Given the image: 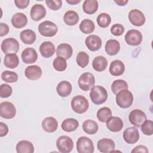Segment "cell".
<instances>
[{"label": "cell", "mask_w": 153, "mask_h": 153, "mask_svg": "<svg viewBox=\"0 0 153 153\" xmlns=\"http://www.w3.org/2000/svg\"><path fill=\"white\" fill-rule=\"evenodd\" d=\"M45 3L50 9L54 11L59 10L62 5V1L61 0H47Z\"/></svg>", "instance_id": "obj_44"}, {"label": "cell", "mask_w": 153, "mask_h": 153, "mask_svg": "<svg viewBox=\"0 0 153 153\" xmlns=\"http://www.w3.org/2000/svg\"><path fill=\"white\" fill-rule=\"evenodd\" d=\"M79 87L83 91H88L92 88L95 84V78L90 72L83 73L78 79Z\"/></svg>", "instance_id": "obj_6"}, {"label": "cell", "mask_w": 153, "mask_h": 153, "mask_svg": "<svg viewBox=\"0 0 153 153\" xmlns=\"http://www.w3.org/2000/svg\"><path fill=\"white\" fill-rule=\"evenodd\" d=\"M105 50L108 54L110 56H115L120 50V42L116 39H109L106 42Z\"/></svg>", "instance_id": "obj_26"}, {"label": "cell", "mask_w": 153, "mask_h": 153, "mask_svg": "<svg viewBox=\"0 0 153 153\" xmlns=\"http://www.w3.org/2000/svg\"><path fill=\"white\" fill-rule=\"evenodd\" d=\"M63 21L67 25L74 26L79 21V16L75 11H68L63 16Z\"/></svg>", "instance_id": "obj_31"}, {"label": "cell", "mask_w": 153, "mask_h": 153, "mask_svg": "<svg viewBox=\"0 0 153 153\" xmlns=\"http://www.w3.org/2000/svg\"><path fill=\"white\" fill-rule=\"evenodd\" d=\"M79 30L85 34L91 33L95 29L94 22L90 19H84L79 24Z\"/></svg>", "instance_id": "obj_35"}, {"label": "cell", "mask_w": 153, "mask_h": 153, "mask_svg": "<svg viewBox=\"0 0 153 153\" xmlns=\"http://www.w3.org/2000/svg\"><path fill=\"white\" fill-rule=\"evenodd\" d=\"M39 52L45 58L51 57L55 52V46L50 41H44L39 46Z\"/></svg>", "instance_id": "obj_23"}, {"label": "cell", "mask_w": 153, "mask_h": 153, "mask_svg": "<svg viewBox=\"0 0 153 153\" xmlns=\"http://www.w3.org/2000/svg\"><path fill=\"white\" fill-rule=\"evenodd\" d=\"M9 32V27L6 23H0V36H3L6 35Z\"/></svg>", "instance_id": "obj_48"}, {"label": "cell", "mask_w": 153, "mask_h": 153, "mask_svg": "<svg viewBox=\"0 0 153 153\" xmlns=\"http://www.w3.org/2000/svg\"><path fill=\"white\" fill-rule=\"evenodd\" d=\"M38 30L39 33L44 36L52 37L57 33L58 27L54 23L46 20L39 25Z\"/></svg>", "instance_id": "obj_4"}, {"label": "cell", "mask_w": 153, "mask_h": 153, "mask_svg": "<svg viewBox=\"0 0 153 153\" xmlns=\"http://www.w3.org/2000/svg\"><path fill=\"white\" fill-rule=\"evenodd\" d=\"M117 105L121 108H128L133 103V96L128 89L122 90L116 94L115 97Z\"/></svg>", "instance_id": "obj_2"}, {"label": "cell", "mask_w": 153, "mask_h": 153, "mask_svg": "<svg viewBox=\"0 0 153 153\" xmlns=\"http://www.w3.org/2000/svg\"><path fill=\"white\" fill-rule=\"evenodd\" d=\"M20 45L18 41L13 38H8L2 41L1 45L2 51L6 54L17 53Z\"/></svg>", "instance_id": "obj_7"}, {"label": "cell", "mask_w": 153, "mask_h": 153, "mask_svg": "<svg viewBox=\"0 0 153 153\" xmlns=\"http://www.w3.org/2000/svg\"><path fill=\"white\" fill-rule=\"evenodd\" d=\"M76 150L79 153H93L94 152L93 141L85 136L79 137L76 142Z\"/></svg>", "instance_id": "obj_5"}, {"label": "cell", "mask_w": 153, "mask_h": 153, "mask_svg": "<svg viewBox=\"0 0 153 153\" xmlns=\"http://www.w3.org/2000/svg\"><path fill=\"white\" fill-rule=\"evenodd\" d=\"M76 61L78 66L84 68L89 63V56L85 51H79L76 56Z\"/></svg>", "instance_id": "obj_39"}, {"label": "cell", "mask_w": 153, "mask_h": 153, "mask_svg": "<svg viewBox=\"0 0 153 153\" xmlns=\"http://www.w3.org/2000/svg\"><path fill=\"white\" fill-rule=\"evenodd\" d=\"M13 93L12 87L7 84H2L0 86V96L2 98L10 97Z\"/></svg>", "instance_id": "obj_43"}, {"label": "cell", "mask_w": 153, "mask_h": 153, "mask_svg": "<svg viewBox=\"0 0 153 153\" xmlns=\"http://www.w3.org/2000/svg\"><path fill=\"white\" fill-rule=\"evenodd\" d=\"M16 151L18 153H33L34 152V146L32 142L22 140L17 143Z\"/></svg>", "instance_id": "obj_27"}, {"label": "cell", "mask_w": 153, "mask_h": 153, "mask_svg": "<svg viewBox=\"0 0 153 153\" xmlns=\"http://www.w3.org/2000/svg\"><path fill=\"white\" fill-rule=\"evenodd\" d=\"M109 71L110 74L113 76H120L123 74L125 71L124 64L120 60H115L111 63Z\"/></svg>", "instance_id": "obj_24"}, {"label": "cell", "mask_w": 153, "mask_h": 153, "mask_svg": "<svg viewBox=\"0 0 153 153\" xmlns=\"http://www.w3.org/2000/svg\"><path fill=\"white\" fill-rule=\"evenodd\" d=\"M8 132V127L7 125L2 122L0 123V136L3 137L7 134Z\"/></svg>", "instance_id": "obj_49"}, {"label": "cell", "mask_w": 153, "mask_h": 153, "mask_svg": "<svg viewBox=\"0 0 153 153\" xmlns=\"http://www.w3.org/2000/svg\"><path fill=\"white\" fill-rule=\"evenodd\" d=\"M128 18L130 23L136 26H141L143 25L146 20L143 13L137 9L131 10L128 13Z\"/></svg>", "instance_id": "obj_12"}, {"label": "cell", "mask_w": 153, "mask_h": 153, "mask_svg": "<svg viewBox=\"0 0 153 153\" xmlns=\"http://www.w3.org/2000/svg\"><path fill=\"white\" fill-rule=\"evenodd\" d=\"M128 119L131 124L139 127L146 120V115L142 110L136 109L130 112Z\"/></svg>", "instance_id": "obj_11"}, {"label": "cell", "mask_w": 153, "mask_h": 153, "mask_svg": "<svg viewBox=\"0 0 153 153\" xmlns=\"http://www.w3.org/2000/svg\"><path fill=\"white\" fill-rule=\"evenodd\" d=\"M41 126L44 130L48 133H53L56 131L58 123L56 119L53 117H48L43 120Z\"/></svg>", "instance_id": "obj_21"}, {"label": "cell", "mask_w": 153, "mask_h": 153, "mask_svg": "<svg viewBox=\"0 0 153 153\" xmlns=\"http://www.w3.org/2000/svg\"><path fill=\"white\" fill-rule=\"evenodd\" d=\"M124 30V27L121 24L117 23L112 25L111 28V32L115 36H121L123 34Z\"/></svg>", "instance_id": "obj_45"}, {"label": "cell", "mask_w": 153, "mask_h": 153, "mask_svg": "<svg viewBox=\"0 0 153 153\" xmlns=\"http://www.w3.org/2000/svg\"><path fill=\"white\" fill-rule=\"evenodd\" d=\"M111 22L110 16L105 13L100 14L97 17V23L98 25L102 28L107 27Z\"/></svg>", "instance_id": "obj_38"}, {"label": "cell", "mask_w": 153, "mask_h": 153, "mask_svg": "<svg viewBox=\"0 0 153 153\" xmlns=\"http://www.w3.org/2000/svg\"><path fill=\"white\" fill-rule=\"evenodd\" d=\"M30 1L29 0H15L14 4L19 9H24L26 8Z\"/></svg>", "instance_id": "obj_46"}, {"label": "cell", "mask_w": 153, "mask_h": 153, "mask_svg": "<svg viewBox=\"0 0 153 153\" xmlns=\"http://www.w3.org/2000/svg\"><path fill=\"white\" fill-rule=\"evenodd\" d=\"M1 79L7 82H15L18 80V75L13 71H4L1 74Z\"/></svg>", "instance_id": "obj_40"}, {"label": "cell", "mask_w": 153, "mask_h": 153, "mask_svg": "<svg viewBox=\"0 0 153 153\" xmlns=\"http://www.w3.org/2000/svg\"><path fill=\"white\" fill-rule=\"evenodd\" d=\"M79 126L78 121L75 118H66L62 123L61 127L63 131L66 132H72L77 129Z\"/></svg>", "instance_id": "obj_29"}, {"label": "cell", "mask_w": 153, "mask_h": 153, "mask_svg": "<svg viewBox=\"0 0 153 153\" xmlns=\"http://www.w3.org/2000/svg\"><path fill=\"white\" fill-rule=\"evenodd\" d=\"M108 66L107 59L103 56H97L93 60L92 66L97 72H102Z\"/></svg>", "instance_id": "obj_28"}, {"label": "cell", "mask_w": 153, "mask_h": 153, "mask_svg": "<svg viewBox=\"0 0 153 153\" xmlns=\"http://www.w3.org/2000/svg\"><path fill=\"white\" fill-rule=\"evenodd\" d=\"M148 149H147V148L145 146L143 145H138L137 146H136L134 149H132L131 152L132 153H137V152H142V153H148Z\"/></svg>", "instance_id": "obj_47"}, {"label": "cell", "mask_w": 153, "mask_h": 153, "mask_svg": "<svg viewBox=\"0 0 153 153\" xmlns=\"http://www.w3.org/2000/svg\"><path fill=\"white\" fill-rule=\"evenodd\" d=\"M142 132L146 136H151L153 133V122L152 120H146L141 125Z\"/></svg>", "instance_id": "obj_42"}, {"label": "cell", "mask_w": 153, "mask_h": 153, "mask_svg": "<svg viewBox=\"0 0 153 153\" xmlns=\"http://www.w3.org/2000/svg\"><path fill=\"white\" fill-rule=\"evenodd\" d=\"M11 23L16 28H22L27 25V18L25 14L22 13H17L13 16L11 18Z\"/></svg>", "instance_id": "obj_25"}, {"label": "cell", "mask_w": 153, "mask_h": 153, "mask_svg": "<svg viewBox=\"0 0 153 153\" xmlns=\"http://www.w3.org/2000/svg\"><path fill=\"white\" fill-rule=\"evenodd\" d=\"M30 15L33 20L39 21L45 16L46 9L42 5L36 4L31 8Z\"/></svg>", "instance_id": "obj_18"}, {"label": "cell", "mask_w": 153, "mask_h": 153, "mask_svg": "<svg viewBox=\"0 0 153 153\" xmlns=\"http://www.w3.org/2000/svg\"><path fill=\"white\" fill-rule=\"evenodd\" d=\"M36 33L31 29H26L20 32V38L26 44H32L36 40Z\"/></svg>", "instance_id": "obj_30"}, {"label": "cell", "mask_w": 153, "mask_h": 153, "mask_svg": "<svg viewBox=\"0 0 153 153\" xmlns=\"http://www.w3.org/2000/svg\"><path fill=\"white\" fill-rule=\"evenodd\" d=\"M125 41L128 45L137 46L140 44L143 36L140 31L136 29L129 30L125 35Z\"/></svg>", "instance_id": "obj_10"}, {"label": "cell", "mask_w": 153, "mask_h": 153, "mask_svg": "<svg viewBox=\"0 0 153 153\" xmlns=\"http://www.w3.org/2000/svg\"><path fill=\"white\" fill-rule=\"evenodd\" d=\"M56 146L60 152L68 153L73 149L74 142L70 137L63 135L57 139Z\"/></svg>", "instance_id": "obj_8"}, {"label": "cell", "mask_w": 153, "mask_h": 153, "mask_svg": "<svg viewBox=\"0 0 153 153\" xmlns=\"http://www.w3.org/2000/svg\"><path fill=\"white\" fill-rule=\"evenodd\" d=\"M73 54V49L71 45L66 43L59 44L56 48V55L65 59L71 58Z\"/></svg>", "instance_id": "obj_20"}, {"label": "cell", "mask_w": 153, "mask_h": 153, "mask_svg": "<svg viewBox=\"0 0 153 153\" xmlns=\"http://www.w3.org/2000/svg\"><path fill=\"white\" fill-rule=\"evenodd\" d=\"M128 86L127 82L123 79L115 80L111 85V90L113 93L117 94L122 90L128 89Z\"/></svg>", "instance_id": "obj_37"}, {"label": "cell", "mask_w": 153, "mask_h": 153, "mask_svg": "<svg viewBox=\"0 0 153 153\" xmlns=\"http://www.w3.org/2000/svg\"><path fill=\"white\" fill-rule=\"evenodd\" d=\"M72 87L68 81H60L56 87V92L59 96L65 97L68 96L72 92Z\"/></svg>", "instance_id": "obj_22"}, {"label": "cell", "mask_w": 153, "mask_h": 153, "mask_svg": "<svg viewBox=\"0 0 153 153\" xmlns=\"http://www.w3.org/2000/svg\"><path fill=\"white\" fill-rule=\"evenodd\" d=\"M82 129L88 134H94L97 133L99 126L97 123L93 120H87L82 123Z\"/></svg>", "instance_id": "obj_34"}, {"label": "cell", "mask_w": 153, "mask_h": 153, "mask_svg": "<svg viewBox=\"0 0 153 153\" xmlns=\"http://www.w3.org/2000/svg\"><path fill=\"white\" fill-rule=\"evenodd\" d=\"M19 64V59L17 55L15 53L6 54L4 57V65L10 69L17 67Z\"/></svg>", "instance_id": "obj_33"}, {"label": "cell", "mask_w": 153, "mask_h": 153, "mask_svg": "<svg viewBox=\"0 0 153 153\" xmlns=\"http://www.w3.org/2000/svg\"><path fill=\"white\" fill-rule=\"evenodd\" d=\"M111 116L112 111L108 107L101 108L97 112V119L102 123H105Z\"/></svg>", "instance_id": "obj_36"}, {"label": "cell", "mask_w": 153, "mask_h": 153, "mask_svg": "<svg viewBox=\"0 0 153 153\" xmlns=\"http://www.w3.org/2000/svg\"><path fill=\"white\" fill-rule=\"evenodd\" d=\"M90 97L94 104L97 105H101L106 101L108 93L103 87L95 85L91 88L90 93Z\"/></svg>", "instance_id": "obj_1"}, {"label": "cell", "mask_w": 153, "mask_h": 153, "mask_svg": "<svg viewBox=\"0 0 153 153\" xmlns=\"http://www.w3.org/2000/svg\"><path fill=\"white\" fill-rule=\"evenodd\" d=\"M23 62L26 64H32L35 63L38 59L36 51L31 47L25 48L21 54Z\"/></svg>", "instance_id": "obj_17"}, {"label": "cell", "mask_w": 153, "mask_h": 153, "mask_svg": "<svg viewBox=\"0 0 153 153\" xmlns=\"http://www.w3.org/2000/svg\"><path fill=\"white\" fill-rule=\"evenodd\" d=\"M124 141L128 144H134L139 139V133L135 127L127 128L123 132V135Z\"/></svg>", "instance_id": "obj_13"}, {"label": "cell", "mask_w": 153, "mask_h": 153, "mask_svg": "<svg viewBox=\"0 0 153 153\" xmlns=\"http://www.w3.org/2000/svg\"><path fill=\"white\" fill-rule=\"evenodd\" d=\"M72 110L77 114H83L88 109V100L82 95H77L73 97L71 102Z\"/></svg>", "instance_id": "obj_3"}, {"label": "cell", "mask_w": 153, "mask_h": 153, "mask_svg": "<svg viewBox=\"0 0 153 153\" xmlns=\"http://www.w3.org/2000/svg\"><path fill=\"white\" fill-rule=\"evenodd\" d=\"M42 71L38 65H30L26 68L25 71V76L32 81L39 79L42 75Z\"/></svg>", "instance_id": "obj_16"}, {"label": "cell", "mask_w": 153, "mask_h": 153, "mask_svg": "<svg viewBox=\"0 0 153 153\" xmlns=\"http://www.w3.org/2000/svg\"><path fill=\"white\" fill-rule=\"evenodd\" d=\"M66 1L67 3H68L69 4H71V5H75L81 2L80 0H66Z\"/></svg>", "instance_id": "obj_51"}, {"label": "cell", "mask_w": 153, "mask_h": 153, "mask_svg": "<svg viewBox=\"0 0 153 153\" xmlns=\"http://www.w3.org/2000/svg\"><path fill=\"white\" fill-rule=\"evenodd\" d=\"M97 147L100 152L108 153L114 151L115 145L113 140L108 138H103L97 142Z\"/></svg>", "instance_id": "obj_14"}, {"label": "cell", "mask_w": 153, "mask_h": 153, "mask_svg": "<svg viewBox=\"0 0 153 153\" xmlns=\"http://www.w3.org/2000/svg\"><path fill=\"white\" fill-rule=\"evenodd\" d=\"M53 66L54 68L59 72H62L66 70L67 68V62L66 59L57 56L53 62Z\"/></svg>", "instance_id": "obj_41"}, {"label": "cell", "mask_w": 153, "mask_h": 153, "mask_svg": "<svg viewBox=\"0 0 153 153\" xmlns=\"http://www.w3.org/2000/svg\"><path fill=\"white\" fill-rule=\"evenodd\" d=\"M98 9V2L96 0H86L82 5L84 12L87 14L95 13Z\"/></svg>", "instance_id": "obj_32"}, {"label": "cell", "mask_w": 153, "mask_h": 153, "mask_svg": "<svg viewBox=\"0 0 153 153\" xmlns=\"http://www.w3.org/2000/svg\"><path fill=\"white\" fill-rule=\"evenodd\" d=\"M114 2L116 3L118 5L124 6V5H126L127 4L128 1L127 0H118V1L115 0Z\"/></svg>", "instance_id": "obj_50"}, {"label": "cell", "mask_w": 153, "mask_h": 153, "mask_svg": "<svg viewBox=\"0 0 153 153\" xmlns=\"http://www.w3.org/2000/svg\"><path fill=\"white\" fill-rule=\"evenodd\" d=\"M16 114V109L10 102H2L0 104V115L5 119H11Z\"/></svg>", "instance_id": "obj_9"}, {"label": "cell", "mask_w": 153, "mask_h": 153, "mask_svg": "<svg viewBox=\"0 0 153 153\" xmlns=\"http://www.w3.org/2000/svg\"><path fill=\"white\" fill-rule=\"evenodd\" d=\"M85 44L89 50L91 51H96L101 48L102 39L97 35H90L86 38Z\"/></svg>", "instance_id": "obj_15"}, {"label": "cell", "mask_w": 153, "mask_h": 153, "mask_svg": "<svg viewBox=\"0 0 153 153\" xmlns=\"http://www.w3.org/2000/svg\"><path fill=\"white\" fill-rule=\"evenodd\" d=\"M107 128L112 132H118L123 127V120L118 117H109L106 121Z\"/></svg>", "instance_id": "obj_19"}]
</instances>
